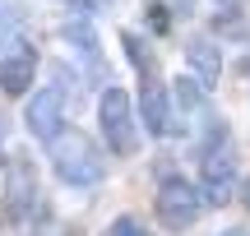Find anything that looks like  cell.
<instances>
[{"instance_id":"obj_1","label":"cell","mask_w":250,"mask_h":236,"mask_svg":"<svg viewBox=\"0 0 250 236\" xmlns=\"http://www.w3.org/2000/svg\"><path fill=\"white\" fill-rule=\"evenodd\" d=\"M46 153H51V172L61 176L65 185L88 190V185H102V176H107V162H102L98 144H93L83 130H61V135L46 144Z\"/></svg>"},{"instance_id":"obj_2","label":"cell","mask_w":250,"mask_h":236,"mask_svg":"<svg viewBox=\"0 0 250 236\" xmlns=\"http://www.w3.org/2000/svg\"><path fill=\"white\" fill-rule=\"evenodd\" d=\"M199 190L208 204H227L236 195V148L227 144V125H213L208 144L199 148Z\"/></svg>"},{"instance_id":"obj_3","label":"cell","mask_w":250,"mask_h":236,"mask_svg":"<svg viewBox=\"0 0 250 236\" xmlns=\"http://www.w3.org/2000/svg\"><path fill=\"white\" fill-rule=\"evenodd\" d=\"M98 125H102V135H107V148L111 153H121V157H130V153H139V111H134V98L125 88H107L98 98Z\"/></svg>"},{"instance_id":"obj_4","label":"cell","mask_w":250,"mask_h":236,"mask_svg":"<svg viewBox=\"0 0 250 236\" xmlns=\"http://www.w3.org/2000/svg\"><path fill=\"white\" fill-rule=\"evenodd\" d=\"M158 218L167 232H186L190 222L199 218V190L186 181V176H167L158 185Z\"/></svg>"},{"instance_id":"obj_5","label":"cell","mask_w":250,"mask_h":236,"mask_svg":"<svg viewBox=\"0 0 250 236\" xmlns=\"http://www.w3.org/2000/svg\"><path fill=\"white\" fill-rule=\"evenodd\" d=\"M37 204H42V185H37L33 162L28 157H14L9 162V176H5V213L14 222H23V218L37 213Z\"/></svg>"},{"instance_id":"obj_6","label":"cell","mask_w":250,"mask_h":236,"mask_svg":"<svg viewBox=\"0 0 250 236\" xmlns=\"http://www.w3.org/2000/svg\"><path fill=\"white\" fill-rule=\"evenodd\" d=\"M139 120L148 135H171V83H162L158 70L139 74Z\"/></svg>"},{"instance_id":"obj_7","label":"cell","mask_w":250,"mask_h":236,"mask_svg":"<svg viewBox=\"0 0 250 236\" xmlns=\"http://www.w3.org/2000/svg\"><path fill=\"white\" fill-rule=\"evenodd\" d=\"M23 125H28L33 139L51 144V139L65 130V98H61V88H42L37 93V98L28 102V111H23Z\"/></svg>"},{"instance_id":"obj_8","label":"cell","mask_w":250,"mask_h":236,"mask_svg":"<svg viewBox=\"0 0 250 236\" xmlns=\"http://www.w3.org/2000/svg\"><path fill=\"white\" fill-rule=\"evenodd\" d=\"M37 79V51L28 42H14L9 51H0V93L5 98H23Z\"/></svg>"},{"instance_id":"obj_9","label":"cell","mask_w":250,"mask_h":236,"mask_svg":"<svg viewBox=\"0 0 250 236\" xmlns=\"http://www.w3.org/2000/svg\"><path fill=\"white\" fill-rule=\"evenodd\" d=\"M186 60H190V70H195L204 83H218V74H223V60H218V46L208 42V37H195V42L186 46Z\"/></svg>"},{"instance_id":"obj_10","label":"cell","mask_w":250,"mask_h":236,"mask_svg":"<svg viewBox=\"0 0 250 236\" xmlns=\"http://www.w3.org/2000/svg\"><path fill=\"white\" fill-rule=\"evenodd\" d=\"M204 88H208V83L195 79V74H186V79L171 83V93H176V102H181L186 111H199V107H204Z\"/></svg>"},{"instance_id":"obj_11","label":"cell","mask_w":250,"mask_h":236,"mask_svg":"<svg viewBox=\"0 0 250 236\" xmlns=\"http://www.w3.org/2000/svg\"><path fill=\"white\" fill-rule=\"evenodd\" d=\"M121 46H125V56H130V65H134L139 74H148V70H153V46L144 42L139 33H125V37H121Z\"/></svg>"},{"instance_id":"obj_12","label":"cell","mask_w":250,"mask_h":236,"mask_svg":"<svg viewBox=\"0 0 250 236\" xmlns=\"http://www.w3.org/2000/svg\"><path fill=\"white\" fill-rule=\"evenodd\" d=\"M107 236H148V227H144L139 218H116L107 227Z\"/></svg>"},{"instance_id":"obj_13","label":"cell","mask_w":250,"mask_h":236,"mask_svg":"<svg viewBox=\"0 0 250 236\" xmlns=\"http://www.w3.org/2000/svg\"><path fill=\"white\" fill-rule=\"evenodd\" d=\"M241 204H246V209H250V176H246V181H241Z\"/></svg>"},{"instance_id":"obj_14","label":"cell","mask_w":250,"mask_h":236,"mask_svg":"<svg viewBox=\"0 0 250 236\" xmlns=\"http://www.w3.org/2000/svg\"><path fill=\"white\" fill-rule=\"evenodd\" d=\"M5 135H9V125H5V111H0V148H5Z\"/></svg>"},{"instance_id":"obj_15","label":"cell","mask_w":250,"mask_h":236,"mask_svg":"<svg viewBox=\"0 0 250 236\" xmlns=\"http://www.w3.org/2000/svg\"><path fill=\"white\" fill-rule=\"evenodd\" d=\"M65 5H83V0H65Z\"/></svg>"},{"instance_id":"obj_16","label":"cell","mask_w":250,"mask_h":236,"mask_svg":"<svg viewBox=\"0 0 250 236\" xmlns=\"http://www.w3.org/2000/svg\"><path fill=\"white\" fill-rule=\"evenodd\" d=\"M227 236H241V232H227Z\"/></svg>"},{"instance_id":"obj_17","label":"cell","mask_w":250,"mask_h":236,"mask_svg":"<svg viewBox=\"0 0 250 236\" xmlns=\"http://www.w3.org/2000/svg\"><path fill=\"white\" fill-rule=\"evenodd\" d=\"M223 5H232V0H223Z\"/></svg>"}]
</instances>
